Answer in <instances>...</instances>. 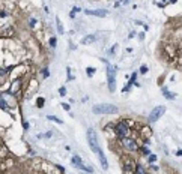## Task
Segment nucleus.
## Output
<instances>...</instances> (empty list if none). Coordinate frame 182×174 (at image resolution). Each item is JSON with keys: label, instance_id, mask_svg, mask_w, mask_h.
<instances>
[{"label": "nucleus", "instance_id": "f257e3e1", "mask_svg": "<svg viewBox=\"0 0 182 174\" xmlns=\"http://www.w3.org/2000/svg\"><path fill=\"white\" fill-rule=\"evenodd\" d=\"M117 111H119V107L113 104H95L92 107L93 114H116Z\"/></svg>", "mask_w": 182, "mask_h": 174}, {"label": "nucleus", "instance_id": "f03ea898", "mask_svg": "<svg viewBox=\"0 0 182 174\" xmlns=\"http://www.w3.org/2000/svg\"><path fill=\"white\" fill-rule=\"evenodd\" d=\"M119 144L126 152H139V143L133 137H124L119 138Z\"/></svg>", "mask_w": 182, "mask_h": 174}, {"label": "nucleus", "instance_id": "7ed1b4c3", "mask_svg": "<svg viewBox=\"0 0 182 174\" xmlns=\"http://www.w3.org/2000/svg\"><path fill=\"white\" fill-rule=\"evenodd\" d=\"M113 129H115V134L117 138H124V137H130V132H131V128L128 125L126 120H120L117 122L115 126H113Z\"/></svg>", "mask_w": 182, "mask_h": 174}, {"label": "nucleus", "instance_id": "20e7f679", "mask_svg": "<svg viewBox=\"0 0 182 174\" xmlns=\"http://www.w3.org/2000/svg\"><path fill=\"white\" fill-rule=\"evenodd\" d=\"M87 143H89V147L93 153H98L100 152V143H98V135L95 132L93 128H89L87 129Z\"/></svg>", "mask_w": 182, "mask_h": 174}, {"label": "nucleus", "instance_id": "39448f33", "mask_svg": "<svg viewBox=\"0 0 182 174\" xmlns=\"http://www.w3.org/2000/svg\"><path fill=\"white\" fill-rule=\"evenodd\" d=\"M107 84L110 92L116 90V68L111 66L110 63H107Z\"/></svg>", "mask_w": 182, "mask_h": 174}, {"label": "nucleus", "instance_id": "423d86ee", "mask_svg": "<svg viewBox=\"0 0 182 174\" xmlns=\"http://www.w3.org/2000/svg\"><path fill=\"white\" fill-rule=\"evenodd\" d=\"M166 113V107L164 105H158V107H155L152 111L149 113V117H148V122L149 123H155L157 120H160Z\"/></svg>", "mask_w": 182, "mask_h": 174}, {"label": "nucleus", "instance_id": "0eeeda50", "mask_svg": "<svg viewBox=\"0 0 182 174\" xmlns=\"http://www.w3.org/2000/svg\"><path fill=\"white\" fill-rule=\"evenodd\" d=\"M71 162H72L74 167H77V168L81 170V171H86V173H90V174L93 173V168H92V167H89V165H84V164H83V161H81V158H80V156H72Z\"/></svg>", "mask_w": 182, "mask_h": 174}, {"label": "nucleus", "instance_id": "6e6552de", "mask_svg": "<svg viewBox=\"0 0 182 174\" xmlns=\"http://www.w3.org/2000/svg\"><path fill=\"white\" fill-rule=\"evenodd\" d=\"M84 14L86 15H93V17H107L109 15V11L107 9H84Z\"/></svg>", "mask_w": 182, "mask_h": 174}, {"label": "nucleus", "instance_id": "1a4fd4ad", "mask_svg": "<svg viewBox=\"0 0 182 174\" xmlns=\"http://www.w3.org/2000/svg\"><path fill=\"white\" fill-rule=\"evenodd\" d=\"M134 165H135V162L133 161V158L124 156V171H125V173H133Z\"/></svg>", "mask_w": 182, "mask_h": 174}, {"label": "nucleus", "instance_id": "9d476101", "mask_svg": "<svg viewBox=\"0 0 182 174\" xmlns=\"http://www.w3.org/2000/svg\"><path fill=\"white\" fill-rule=\"evenodd\" d=\"M21 86H23V81H21V78H18V80H15V81L12 83V87H11V90H9V93L15 96V95H17V93L20 92V90L23 89Z\"/></svg>", "mask_w": 182, "mask_h": 174}, {"label": "nucleus", "instance_id": "9b49d317", "mask_svg": "<svg viewBox=\"0 0 182 174\" xmlns=\"http://www.w3.org/2000/svg\"><path fill=\"white\" fill-rule=\"evenodd\" d=\"M96 155H98V158H100L101 168H102V170H109V162H107V159H105V155H104V152H102V150H100V152H98Z\"/></svg>", "mask_w": 182, "mask_h": 174}, {"label": "nucleus", "instance_id": "f8f14e48", "mask_svg": "<svg viewBox=\"0 0 182 174\" xmlns=\"http://www.w3.org/2000/svg\"><path fill=\"white\" fill-rule=\"evenodd\" d=\"M133 174H148V171H146V168L143 167V165L135 164L134 165V170H133Z\"/></svg>", "mask_w": 182, "mask_h": 174}, {"label": "nucleus", "instance_id": "ddd939ff", "mask_svg": "<svg viewBox=\"0 0 182 174\" xmlns=\"http://www.w3.org/2000/svg\"><path fill=\"white\" fill-rule=\"evenodd\" d=\"M95 41H96V36L95 35H87V36H84L81 39V44L83 45H87V44H93Z\"/></svg>", "mask_w": 182, "mask_h": 174}, {"label": "nucleus", "instance_id": "4468645a", "mask_svg": "<svg viewBox=\"0 0 182 174\" xmlns=\"http://www.w3.org/2000/svg\"><path fill=\"white\" fill-rule=\"evenodd\" d=\"M139 152H140L141 155H145V156L150 155V149H149V146H148V143H145L143 146H139Z\"/></svg>", "mask_w": 182, "mask_h": 174}, {"label": "nucleus", "instance_id": "2eb2a0df", "mask_svg": "<svg viewBox=\"0 0 182 174\" xmlns=\"http://www.w3.org/2000/svg\"><path fill=\"white\" fill-rule=\"evenodd\" d=\"M56 24H57V32H59V35H63V33H65V30H63L62 21H60L59 17H56Z\"/></svg>", "mask_w": 182, "mask_h": 174}, {"label": "nucleus", "instance_id": "dca6fc26", "mask_svg": "<svg viewBox=\"0 0 182 174\" xmlns=\"http://www.w3.org/2000/svg\"><path fill=\"white\" fill-rule=\"evenodd\" d=\"M161 92L164 93V96L167 98V99H170V101H172V99H175V95H173V93H170L169 90H167V87H163V89H161Z\"/></svg>", "mask_w": 182, "mask_h": 174}, {"label": "nucleus", "instance_id": "f3484780", "mask_svg": "<svg viewBox=\"0 0 182 174\" xmlns=\"http://www.w3.org/2000/svg\"><path fill=\"white\" fill-rule=\"evenodd\" d=\"M0 108L2 110H6V111H11V107L8 105V102L5 99H0Z\"/></svg>", "mask_w": 182, "mask_h": 174}, {"label": "nucleus", "instance_id": "a211bd4d", "mask_svg": "<svg viewBox=\"0 0 182 174\" xmlns=\"http://www.w3.org/2000/svg\"><path fill=\"white\" fill-rule=\"evenodd\" d=\"M176 2H178V0H161V2L157 3V5L161 8V6H164V5H170V3H176Z\"/></svg>", "mask_w": 182, "mask_h": 174}, {"label": "nucleus", "instance_id": "6ab92c4d", "mask_svg": "<svg viewBox=\"0 0 182 174\" xmlns=\"http://www.w3.org/2000/svg\"><path fill=\"white\" fill-rule=\"evenodd\" d=\"M6 77H8V69L0 68V80H6Z\"/></svg>", "mask_w": 182, "mask_h": 174}, {"label": "nucleus", "instance_id": "aec40b11", "mask_svg": "<svg viewBox=\"0 0 182 174\" xmlns=\"http://www.w3.org/2000/svg\"><path fill=\"white\" fill-rule=\"evenodd\" d=\"M47 119H48V120H51V122H54V123H59V125L62 123V120H60L59 117H56V116H48Z\"/></svg>", "mask_w": 182, "mask_h": 174}, {"label": "nucleus", "instance_id": "412c9836", "mask_svg": "<svg viewBox=\"0 0 182 174\" xmlns=\"http://www.w3.org/2000/svg\"><path fill=\"white\" fill-rule=\"evenodd\" d=\"M135 81H137V72H134V74H131V80H130V81H128V84H131V86H133V84H134V83H135Z\"/></svg>", "mask_w": 182, "mask_h": 174}, {"label": "nucleus", "instance_id": "4be33fe9", "mask_svg": "<svg viewBox=\"0 0 182 174\" xmlns=\"http://www.w3.org/2000/svg\"><path fill=\"white\" fill-rule=\"evenodd\" d=\"M96 72V69L95 68H87L86 69V74H87V77H93V74Z\"/></svg>", "mask_w": 182, "mask_h": 174}, {"label": "nucleus", "instance_id": "5701e85b", "mask_svg": "<svg viewBox=\"0 0 182 174\" xmlns=\"http://www.w3.org/2000/svg\"><path fill=\"white\" fill-rule=\"evenodd\" d=\"M44 104H45V99H44V98H39V99L36 101V107H38V108H42Z\"/></svg>", "mask_w": 182, "mask_h": 174}, {"label": "nucleus", "instance_id": "b1692460", "mask_svg": "<svg viewBox=\"0 0 182 174\" xmlns=\"http://www.w3.org/2000/svg\"><path fill=\"white\" fill-rule=\"evenodd\" d=\"M48 44H50V47H53V48H54V47H56V45H57V39H56V38H54V36H53V38H50V41H48Z\"/></svg>", "mask_w": 182, "mask_h": 174}, {"label": "nucleus", "instance_id": "393cba45", "mask_svg": "<svg viewBox=\"0 0 182 174\" xmlns=\"http://www.w3.org/2000/svg\"><path fill=\"white\" fill-rule=\"evenodd\" d=\"M77 12H80V8H72L69 17H71V18H75V14H77Z\"/></svg>", "mask_w": 182, "mask_h": 174}, {"label": "nucleus", "instance_id": "a878e982", "mask_svg": "<svg viewBox=\"0 0 182 174\" xmlns=\"http://www.w3.org/2000/svg\"><path fill=\"white\" fill-rule=\"evenodd\" d=\"M155 161H157V156L155 155H148V162L149 164H154Z\"/></svg>", "mask_w": 182, "mask_h": 174}, {"label": "nucleus", "instance_id": "bb28decb", "mask_svg": "<svg viewBox=\"0 0 182 174\" xmlns=\"http://www.w3.org/2000/svg\"><path fill=\"white\" fill-rule=\"evenodd\" d=\"M116 48H117V44H115V45H113V47L109 50V56H113V54H115V53H116Z\"/></svg>", "mask_w": 182, "mask_h": 174}, {"label": "nucleus", "instance_id": "cd10ccee", "mask_svg": "<svg viewBox=\"0 0 182 174\" xmlns=\"http://www.w3.org/2000/svg\"><path fill=\"white\" fill-rule=\"evenodd\" d=\"M48 77H50V72H48L47 68H44L42 69V78H48Z\"/></svg>", "mask_w": 182, "mask_h": 174}, {"label": "nucleus", "instance_id": "c85d7f7f", "mask_svg": "<svg viewBox=\"0 0 182 174\" xmlns=\"http://www.w3.org/2000/svg\"><path fill=\"white\" fill-rule=\"evenodd\" d=\"M59 95H60V96H65V95H66V89H65V87H60V89H59Z\"/></svg>", "mask_w": 182, "mask_h": 174}, {"label": "nucleus", "instance_id": "c756f323", "mask_svg": "<svg viewBox=\"0 0 182 174\" xmlns=\"http://www.w3.org/2000/svg\"><path fill=\"white\" fill-rule=\"evenodd\" d=\"M62 108H63L65 111H69V110H71V107H69V104H65V102H62Z\"/></svg>", "mask_w": 182, "mask_h": 174}, {"label": "nucleus", "instance_id": "7c9ffc66", "mask_svg": "<svg viewBox=\"0 0 182 174\" xmlns=\"http://www.w3.org/2000/svg\"><path fill=\"white\" fill-rule=\"evenodd\" d=\"M8 15H9V14H8L6 11H0V18H6Z\"/></svg>", "mask_w": 182, "mask_h": 174}, {"label": "nucleus", "instance_id": "2f4dec72", "mask_svg": "<svg viewBox=\"0 0 182 174\" xmlns=\"http://www.w3.org/2000/svg\"><path fill=\"white\" fill-rule=\"evenodd\" d=\"M29 24H30V27H35V24H36V20H35V18H30Z\"/></svg>", "mask_w": 182, "mask_h": 174}, {"label": "nucleus", "instance_id": "473e14b6", "mask_svg": "<svg viewBox=\"0 0 182 174\" xmlns=\"http://www.w3.org/2000/svg\"><path fill=\"white\" fill-rule=\"evenodd\" d=\"M148 72V66H141L140 68V74H146Z\"/></svg>", "mask_w": 182, "mask_h": 174}, {"label": "nucleus", "instance_id": "72a5a7b5", "mask_svg": "<svg viewBox=\"0 0 182 174\" xmlns=\"http://www.w3.org/2000/svg\"><path fill=\"white\" fill-rule=\"evenodd\" d=\"M130 89H131V84H126L124 89H122V92L125 93V92H130Z\"/></svg>", "mask_w": 182, "mask_h": 174}, {"label": "nucleus", "instance_id": "f704fd0d", "mask_svg": "<svg viewBox=\"0 0 182 174\" xmlns=\"http://www.w3.org/2000/svg\"><path fill=\"white\" fill-rule=\"evenodd\" d=\"M44 137H47V138H51V137H53V132H51V131H50V132H47V134L44 135Z\"/></svg>", "mask_w": 182, "mask_h": 174}, {"label": "nucleus", "instance_id": "c9c22d12", "mask_svg": "<svg viewBox=\"0 0 182 174\" xmlns=\"http://www.w3.org/2000/svg\"><path fill=\"white\" fill-rule=\"evenodd\" d=\"M23 126H24V129H29V128H30V125L27 122H23Z\"/></svg>", "mask_w": 182, "mask_h": 174}, {"label": "nucleus", "instance_id": "e433bc0d", "mask_svg": "<svg viewBox=\"0 0 182 174\" xmlns=\"http://www.w3.org/2000/svg\"><path fill=\"white\" fill-rule=\"evenodd\" d=\"M139 39H140V41L145 39V33H139Z\"/></svg>", "mask_w": 182, "mask_h": 174}, {"label": "nucleus", "instance_id": "4c0bfd02", "mask_svg": "<svg viewBox=\"0 0 182 174\" xmlns=\"http://www.w3.org/2000/svg\"><path fill=\"white\" fill-rule=\"evenodd\" d=\"M56 168H57L59 171H62V173L65 171V168H63V167H60V165H56Z\"/></svg>", "mask_w": 182, "mask_h": 174}, {"label": "nucleus", "instance_id": "58836bf2", "mask_svg": "<svg viewBox=\"0 0 182 174\" xmlns=\"http://www.w3.org/2000/svg\"><path fill=\"white\" fill-rule=\"evenodd\" d=\"M150 168H152L154 171H158V167H155V165H150Z\"/></svg>", "mask_w": 182, "mask_h": 174}, {"label": "nucleus", "instance_id": "ea45409f", "mask_svg": "<svg viewBox=\"0 0 182 174\" xmlns=\"http://www.w3.org/2000/svg\"><path fill=\"white\" fill-rule=\"evenodd\" d=\"M143 29H145L146 32H148V30H149V26H148V24H143Z\"/></svg>", "mask_w": 182, "mask_h": 174}, {"label": "nucleus", "instance_id": "a19ab883", "mask_svg": "<svg viewBox=\"0 0 182 174\" xmlns=\"http://www.w3.org/2000/svg\"><path fill=\"white\" fill-rule=\"evenodd\" d=\"M128 2H130V0H124V3H125V5H126V3H128Z\"/></svg>", "mask_w": 182, "mask_h": 174}, {"label": "nucleus", "instance_id": "79ce46f5", "mask_svg": "<svg viewBox=\"0 0 182 174\" xmlns=\"http://www.w3.org/2000/svg\"><path fill=\"white\" fill-rule=\"evenodd\" d=\"M116 2H120V0H116Z\"/></svg>", "mask_w": 182, "mask_h": 174}]
</instances>
